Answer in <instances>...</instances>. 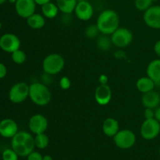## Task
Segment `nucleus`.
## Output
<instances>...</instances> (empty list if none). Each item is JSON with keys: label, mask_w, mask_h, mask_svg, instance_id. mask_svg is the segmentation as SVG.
Returning <instances> with one entry per match:
<instances>
[{"label": "nucleus", "mask_w": 160, "mask_h": 160, "mask_svg": "<svg viewBox=\"0 0 160 160\" xmlns=\"http://www.w3.org/2000/svg\"><path fill=\"white\" fill-rule=\"evenodd\" d=\"M11 146L19 156L27 157L35 148L34 138L27 131H18L12 138Z\"/></svg>", "instance_id": "nucleus-1"}, {"label": "nucleus", "mask_w": 160, "mask_h": 160, "mask_svg": "<svg viewBox=\"0 0 160 160\" xmlns=\"http://www.w3.org/2000/svg\"><path fill=\"white\" fill-rule=\"evenodd\" d=\"M99 32L105 35H111L120 27V18L117 12L112 9L103 10L96 21Z\"/></svg>", "instance_id": "nucleus-2"}, {"label": "nucleus", "mask_w": 160, "mask_h": 160, "mask_svg": "<svg viewBox=\"0 0 160 160\" xmlns=\"http://www.w3.org/2000/svg\"><path fill=\"white\" fill-rule=\"evenodd\" d=\"M29 98L37 106H45L51 101L52 94L46 85L40 82H34L30 84Z\"/></svg>", "instance_id": "nucleus-3"}, {"label": "nucleus", "mask_w": 160, "mask_h": 160, "mask_svg": "<svg viewBox=\"0 0 160 160\" xmlns=\"http://www.w3.org/2000/svg\"><path fill=\"white\" fill-rule=\"evenodd\" d=\"M65 67V60L62 55L51 53L45 57L42 62V69L48 75H56L60 73Z\"/></svg>", "instance_id": "nucleus-4"}, {"label": "nucleus", "mask_w": 160, "mask_h": 160, "mask_svg": "<svg viewBox=\"0 0 160 160\" xmlns=\"http://www.w3.org/2000/svg\"><path fill=\"white\" fill-rule=\"evenodd\" d=\"M30 85L25 82H18L14 84L9 91V99L14 104H20L29 98Z\"/></svg>", "instance_id": "nucleus-5"}, {"label": "nucleus", "mask_w": 160, "mask_h": 160, "mask_svg": "<svg viewBox=\"0 0 160 160\" xmlns=\"http://www.w3.org/2000/svg\"><path fill=\"white\" fill-rule=\"evenodd\" d=\"M136 135L129 129L120 130L113 137L116 146L120 149H129L136 143Z\"/></svg>", "instance_id": "nucleus-6"}, {"label": "nucleus", "mask_w": 160, "mask_h": 160, "mask_svg": "<svg viewBox=\"0 0 160 160\" xmlns=\"http://www.w3.org/2000/svg\"><path fill=\"white\" fill-rule=\"evenodd\" d=\"M140 134L145 140H153L160 134V123L155 118L145 119L141 126Z\"/></svg>", "instance_id": "nucleus-7"}, {"label": "nucleus", "mask_w": 160, "mask_h": 160, "mask_svg": "<svg viewBox=\"0 0 160 160\" xmlns=\"http://www.w3.org/2000/svg\"><path fill=\"white\" fill-rule=\"evenodd\" d=\"M112 45L117 48H125L131 45L133 41V34L128 28H119L111 34Z\"/></svg>", "instance_id": "nucleus-8"}, {"label": "nucleus", "mask_w": 160, "mask_h": 160, "mask_svg": "<svg viewBox=\"0 0 160 160\" xmlns=\"http://www.w3.org/2000/svg\"><path fill=\"white\" fill-rule=\"evenodd\" d=\"M21 42L19 37L12 33H6L0 37V48L7 53H12L20 48Z\"/></svg>", "instance_id": "nucleus-9"}, {"label": "nucleus", "mask_w": 160, "mask_h": 160, "mask_svg": "<svg viewBox=\"0 0 160 160\" xmlns=\"http://www.w3.org/2000/svg\"><path fill=\"white\" fill-rule=\"evenodd\" d=\"M143 20L145 24L152 29H160V6H152L144 12Z\"/></svg>", "instance_id": "nucleus-10"}, {"label": "nucleus", "mask_w": 160, "mask_h": 160, "mask_svg": "<svg viewBox=\"0 0 160 160\" xmlns=\"http://www.w3.org/2000/svg\"><path fill=\"white\" fill-rule=\"evenodd\" d=\"M14 5L17 14L23 19H28L34 14L37 6L34 0H17Z\"/></svg>", "instance_id": "nucleus-11"}, {"label": "nucleus", "mask_w": 160, "mask_h": 160, "mask_svg": "<svg viewBox=\"0 0 160 160\" xmlns=\"http://www.w3.org/2000/svg\"><path fill=\"white\" fill-rule=\"evenodd\" d=\"M48 127V120L42 114H34L31 117L28 121V128L34 134L45 133Z\"/></svg>", "instance_id": "nucleus-12"}, {"label": "nucleus", "mask_w": 160, "mask_h": 160, "mask_svg": "<svg viewBox=\"0 0 160 160\" xmlns=\"http://www.w3.org/2000/svg\"><path fill=\"white\" fill-rule=\"evenodd\" d=\"M74 12L78 19L82 21H88L91 20L94 15V8L89 2L81 0L78 2Z\"/></svg>", "instance_id": "nucleus-13"}, {"label": "nucleus", "mask_w": 160, "mask_h": 160, "mask_svg": "<svg viewBox=\"0 0 160 160\" xmlns=\"http://www.w3.org/2000/svg\"><path fill=\"white\" fill-rule=\"evenodd\" d=\"M112 89L108 84H99L95 91V98L100 106H106L111 102Z\"/></svg>", "instance_id": "nucleus-14"}, {"label": "nucleus", "mask_w": 160, "mask_h": 160, "mask_svg": "<svg viewBox=\"0 0 160 160\" xmlns=\"http://www.w3.org/2000/svg\"><path fill=\"white\" fill-rule=\"evenodd\" d=\"M18 132V124L10 118L3 119L0 121V135L5 138H12Z\"/></svg>", "instance_id": "nucleus-15"}, {"label": "nucleus", "mask_w": 160, "mask_h": 160, "mask_svg": "<svg viewBox=\"0 0 160 160\" xmlns=\"http://www.w3.org/2000/svg\"><path fill=\"white\" fill-rule=\"evenodd\" d=\"M102 129L105 135L109 138H113L120 131V124L118 120L112 117H108L103 121Z\"/></svg>", "instance_id": "nucleus-16"}, {"label": "nucleus", "mask_w": 160, "mask_h": 160, "mask_svg": "<svg viewBox=\"0 0 160 160\" xmlns=\"http://www.w3.org/2000/svg\"><path fill=\"white\" fill-rule=\"evenodd\" d=\"M142 103L145 108L155 109L160 105V95L154 90L142 94Z\"/></svg>", "instance_id": "nucleus-17"}, {"label": "nucleus", "mask_w": 160, "mask_h": 160, "mask_svg": "<svg viewBox=\"0 0 160 160\" xmlns=\"http://www.w3.org/2000/svg\"><path fill=\"white\" fill-rule=\"evenodd\" d=\"M146 74L156 84L160 83V59L152 60L146 68Z\"/></svg>", "instance_id": "nucleus-18"}, {"label": "nucleus", "mask_w": 160, "mask_h": 160, "mask_svg": "<svg viewBox=\"0 0 160 160\" xmlns=\"http://www.w3.org/2000/svg\"><path fill=\"white\" fill-rule=\"evenodd\" d=\"M156 83L149 77H142L140 78L136 82V88L141 93H147L154 90Z\"/></svg>", "instance_id": "nucleus-19"}, {"label": "nucleus", "mask_w": 160, "mask_h": 160, "mask_svg": "<svg viewBox=\"0 0 160 160\" xmlns=\"http://www.w3.org/2000/svg\"><path fill=\"white\" fill-rule=\"evenodd\" d=\"M26 20L28 27L33 30H40L45 25V17L40 13L34 12Z\"/></svg>", "instance_id": "nucleus-20"}, {"label": "nucleus", "mask_w": 160, "mask_h": 160, "mask_svg": "<svg viewBox=\"0 0 160 160\" xmlns=\"http://www.w3.org/2000/svg\"><path fill=\"white\" fill-rule=\"evenodd\" d=\"M59 11L64 14H71L76 8L77 0H56V2Z\"/></svg>", "instance_id": "nucleus-21"}, {"label": "nucleus", "mask_w": 160, "mask_h": 160, "mask_svg": "<svg viewBox=\"0 0 160 160\" xmlns=\"http://www.w3.org/2000/svg\"><path fill=\"white\" fill-rule=\"evenodd\" d=\"M41 7H42V15L47 19H54L55 17H57L59 12V9L56 3L52 2V1L43 5Z\"/></svg>", "instance_id": "nucleus-22"}, {"label": "nucleus", "mask_w": 160, "mask_h": 160, "mask_svg": "<svg viewBox=\"0 0 160 160\" xmlns=\"http://www.w3.org/2000/svg\"><path fill=\"white\" fill-rule=\"evenodd\" d=\"M34 143H35V147H37L38 148L44 149V148H46L49 145V138L47 134H45V133L35 134Z\"/></svg>", "instance_id": "nucleus-23"}, {"label": "nucleus", "mask_w": 160, "mask_h": 160, "mask_svg": "<svg viewBox=\"0 0 160 160\" xmlns=\"http://www.w3.org/2000/svg\"><path fill=\"white\" fill-rule=\"evenodd\" d=\"M11 59L14 63L20 65V64H23L25 62L27 59V55L25 52L19 48L12 53H11Z\"/></svg>", "instance_id": "nucleus-24"}, {"label": "nucleus", "mask_w": 160, "mask_h": 160, "mask_svg": "<svg viewBox=\"0 0 160 160\" xmlns=\"http://www.w3.org/2000/svg\"><path fill=\"white\" fill-rule=\"evenodd\" d=\"M152 6V0H134V6L136 9L142 12L146 11L150 6Z\"/></svg>", "instance_id": "nucleus-25"}, {"label": "nucleus", "mask_w": 160, "mask_h": 160, "mask_svg": "<svg viewBox=\"0 0 160 160\" xmlns=\"http://www.w3.org/2000/svg\"><path fill=\"white\" fill-rule=\"evenodd\" d=\"M112 41H111V38L109 39V38L106 37L104 34V36H102L99 38L98 39V42H97V45H98V47L102 50H109V48H110L111 45H112Z\"/></svg>", "instance_id": "nucleus-26"}, {"label": "nucleus", "mask_w": 160, "mask_h": 160, "mask_svg": "<svg viewBox=\"0 0 160 160\" xmlns=\"http://www.w3.org/2000/svg\"><path fill=\"white\" fill-rule=\"evenodd\" d=\"M18 157L17 153L12 148H6L2 155V160H18Z\"/></svg>", "instance_id": "nucleus-27"}, {"label": "nucleus", "mask_w": 160, "mask_h": 160, "mask_svg": "<svg viewBox=\"0 0 160 160\" xmlns=\"http://www.w3.org/2000/svg\"><path fill=\"white\" fill-rule=\"evenodd\" d=\"M99 32V30H98V27L97 25H92V26H89L86 28V31H85V34L87 35V37L91 38H95L98 35V33Z\"/></svg>", "instance_id": "nucleus-28"}, {"label": "nucleus", "mask_w": 160, "mask_h": 160, "mask_svg": "<svg viewBox=\"0 0 160 160\" xmlns=\"http://www.w3.org/2000/svg\"><path fill=\"white\" fill-rule=\"evenodd\" d=\"M59 85L62 90H68L71 87V81H70L68 77L63 76L59 80Z\"/></svg>", "instance_id": "nucleus-29"}, {"label": "nucleus", "mask_w": 160, "mask_h": 160, "mask_svg": "<svg viewBox=\"0 0 160 160\" xmlns=\"http://www.w3.org/2000/svg\"><path fill=\"white\" fill-rule=\"evenodd\" d=\"M27 157H28V159L27 160H43V156L38 152L33 151Z\"/></svg>", "instance_id": "nucleus-30"}, {"label": "nucleus", "mask_w": 160, "mask_h": 160, "mask_svg": "<svg viewBox=\"0 0 160 160\" xmlns=\"http://www.w3.org/2000/svg\"><path fill=\"white\" fill-rule=\"evenodd\" d=\"M144 117L145 119L155 118V109H151V108H145Z\"/></svg>", "instance_id": "nucleus-31"}, {"label": "nucleus", "mask_w": 160, "mask_h": 160, "mask_svg": "<svg viewBox=\"0 0 160 160\" xmlns=\"http://www.w3.org/2000/svg\"><path fill=\"white\" fill-rule=\"evenodd\" d=\"M7 75V67L2 62H0V79H3Z\"/></svg>", "instance_id": "nucleus-32"}, {"label": "nucleus", "mask_w": 160, "mask_h": 160, "mask_svg": "<svg viewBox=\"0 0 160 160\" xmlns=\"http://www.w3.org/2000/svg\"><path fill=\"white\" fill-rule=\"evenodd\" d=\"M99 84H107L108 83V77L106 74H101L98 78Z\"/></svg>", "instance_id": "nucleus-33"}, {"label": "nucleus", "mask_w": 160, "mask_h": 160, "mask_svg": "<svg viewBox=\"0 0 160 160\" xmlns=\"http://www.w3.org/2000/svg\"><path fill=\"white\" fill-rule=\"evenodd\" d=\"M154 52L159 57H160V40L157 41L154 45Z\"/></svg>", "instance_id": "nucleus-34"}, {"label": "nucleus", "mask_w": 160, "mask_h": 160, "mask_svg": "<svg viewBox=\"0 0 160 160\" xmlns=\"http://www.w3.org/2000/svg\"><path fill=\"white\" fill-rule=\"evenodd\" d=\"M155 119L160 123V106L155 109Z\"/></svg>", "instance_id": "nucleus-35"}, {"label": "nucleus", "mask_w": 160, "mask_h": 160, "mask_svg": "<svg viewBox=\"0 0 160 160\" xmlns=\"http://www.w3.org/2000/svg\"><path fill=\"white\" fill-rule=\"evenodd\" d=\"M36 2V4L38 5V6H43V5L46 4V3L49 2H51L52 0H34Z\"/></svg>", "instance_id": "nucleus-36"}, {"label": "nucleus", "mask_w": 160, "mask_h": 160, "mask_svg": "<svg viewBox=\"0 0 160 160\" xmlns=\"http://www.w3.org/2000/svg\"><path fill=\"white\" fill-rule=\"evenodd\" d=\"M43 160H53L52 157L49 155H45V156H43Z\"/></svg>", "instance_id": "nucleus-37"}, {"label": "nucleus", "mask_w": 160, "mask_h": 160, "mask_svg": "<svg viewBox=\"0 0 160 160\" xmlns=\"http://www.w3.org/2000/svg\"><path fill=\"white\" fill-rule=\"evenodd\" d=\"M6 1H8V0H0V5L4 4Z\"/></svg>", "instance_id": "nucleus-38"}, {"label": "nucleus", "mask_w": 160, "mask_h": 160, "mask_svg": "<svg viewBox=\"0 0 160 160\" xmlns=\"http://www.w3.org/2000/svg\"><path fill=\"white\" fill-rule=\"evenodd\" d=\"M1 29H2V22L0 21V31H1Z\"/></svg>", "instance_id": "nucleus-39"}, {"label": "nucleus", "mask_w": 160, "mask_h": 160, "mask_svg": "<svg viewBox=\"0 0 160 160\" xmlns=\"http://www.w3.org/2000/svg\"><path fill=\"white\" fill-rule=\"evenodd\" d=\"M157 1H159V0H152V2H157Z\"/></svg>", "instance_id": "nucleus-40"}, {"label": "nucleus", "mask_w": 160, "mask_h": 160, "mask_svg": "<svg viewBox=\"0 0 160 160\" xmlns=\"http://www.w3.org/2000/svg\"><path fill=\"white\" fill-rule=\"evenodd\" d=\"M159 155H160V147H159Z\"/></svg>", "instance_id": "nucleus-41"}]
</instances>
